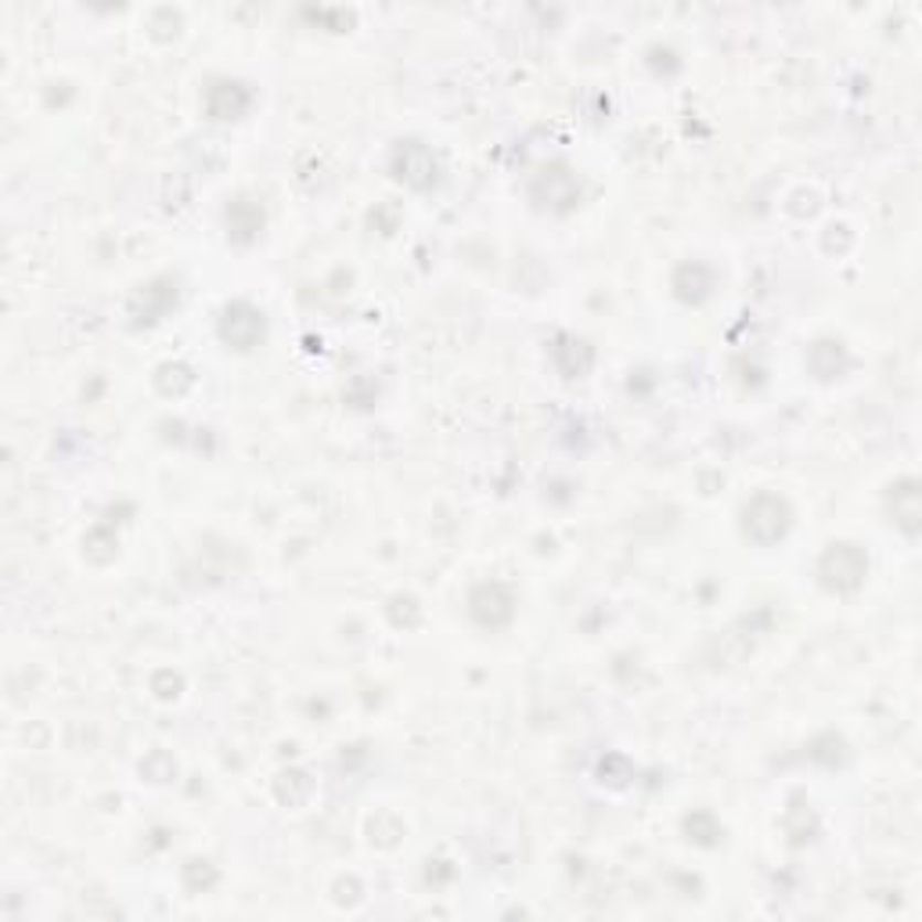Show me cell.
Listing matches in <instances>:
<instances>
[{
	"instance_id": "obj_2",
	"label": "cell",
	"mask_w": 922,
	"mask_h": 922,
	"mask_svg": "<svg viewBox=\"0 0 922 922\" xmlns=\"http://www.w3.org/2000/svg\"><path fill=\"white\" fill-rule=\"evenodd\" d=\"M260 332H264V318L256 314L253 307H246V303L227 307V314H224V339L227 343H235L238 350H249L256 339H260Z\"/></svg>"
},
{
	"instance_id": "obj_1",
	"label": "cell",
	"mask_w": 922,
	"mask_h": 922,
	"mask_svg": "<svg viewBox=\"0 0 922 922\" xmlns=\"http://www.w3.org/2000/svg\"><path fill=\"white\" fill-rule=\"evenodd\" d=\"M785 526H790V508H785L782 497L761 494V497H753L750 508H746V534L753 540H764L768 545V540L785 534Z\"/></svg>"
}]
</instances>
